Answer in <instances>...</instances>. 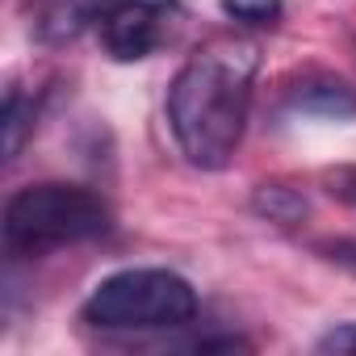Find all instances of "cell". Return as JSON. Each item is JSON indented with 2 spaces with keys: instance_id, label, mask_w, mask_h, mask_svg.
<instances>
[{
  "instance_id": "obj_1",
  "label": "cell",
  "mask_w": 356,
  "mask_h": 356,
  "mask_svg": "<svg viewBox=\"0 0 356 356\" xmlns=\"http://www.w3.org/2000/svg\"><path fill=\"white\" fill-rule=\"evenodd\" d=\"M256 72L260 51L252 42H210L176 72L168 88V130L193 168L218 172L239 151Z\"/></svg>"
},
{
  "instance_id": "obj_11",
  "label": "cell",
  "mask_w": 356,
  "mask_h": 356,
  "mask_svg": "<svg viewBox=\"0 0 356 356\" xmlns=\"http://www.w3.org/2000/svg\"><path fill=\"white\" fill-rule=\"evenodd\" d=\"M335 260H339V264H348V268L356 273V248H335Z\"/></svg>"
},
{
  "instance_id": "obj_3",
  "label": "cell",
  "mask_w": 356,
  "mask_h": 356,
  "mask_svg": "<svg viewBox=\"0 0 356 356\" xmlns=\"http://www.w3.org/2000/svg\"><path fill=\"white\" fill-rule=\"evenodd\" d=\"M80 314L101 331H176L197 318V289L172 268H118L97 281Z\"/></svg>"
},
{
  "instance_id": "obj_7",
  "label": "cell",
  "mask_w": 356,
  "mask_h": 356,
  "mask_svg": "<svg viewBox=\"0 0 356 356\" xmlns=\"http://www.w3.org/2000/svg\"><path fill=\"white\" fill-rule=\"evenodd\" d=\"M252 210L264 214L268 222H298V218L306 214V197H302L298 189L273 181V185H260V189L252 193Z\"/></svg>"
},
{
  "instance_id": "obj_9",
  "label": "cell",
  "mask_w": 356,
  "mask_h": 356,
  "mask_svg": "<svg viewBox=\"0 0 356 356\" xmlns=\"http://www.w3.org/2000/svg\"><path fill=\"white\" fill-rule=\"evenodd\" d=\"M314 348H318V352H352V356H356V323H339V327H331Z\"/></svg>"
},
{
  "instance_id": "obj_8",
  "label": "cell",
  "mask_w": 356,
  "mask_h": 356,
  "mask_svg": "<svg viewBox=\"0 0 356 356\" xmlns=\"http://www.w3.org/2000/svg\"><path fill=\"white\" fill-rule=\"evenodd\" d=\"M222 13L243 26H277L285 13V0H222Z\"/></svg>"
},
{
  "instance_id": "obj_5",
  "label": "cell",
  "mask_w": 356,
  "mask_h": 356,
  "mask_svg": "<svg viewBox=\"0 0 356 356\" xmlns=\"http://www.w3.org/2000/svg\"><path fill=\"white\" fill-rule=\"evenodd\" d=\"M285 101L293 113L323 118V122H352L356 118V88L343 76L331 72H306L285 88Z\"/></svg>"
},
{
  "instance_id": "obj_6",
  "label": "cell",
  "mask_w": 356,
  "mask_h": 356,
  "mask_svg": "<svg viewBox=\"0 0 356 356\" xmlns=\"http://www.w3.org/2000/svg\"><path fill=\"white\" fill-rule=\"evenodd\" d=\"M0 126H5V159H17L22 147H26V138H30V130H34V101L22 88H9Z\"/></svg>"
},
{
  "instance_id": "obj_4",
  "label": "cell",
  "mask_w": 356,
  "mask_h": 356,
  "mask_svg": "<svg viewBox=\"0 0 356 356\" xmlns=\"http://www.w3.org/2000/svg\"><path fill=\"white\" fill-rule=\"evenodd\" d=\"M185 17L181 0H109L97 13V38L109 59L138 63L172 47L185 30Z\"/></svg>"
},
{
  "instance_id": "obj_2",
  "label": "cell",
  "mask_w": 356,
  "mask_h": 356,
  "mask_svg": "<svg viewBox=\"0 0 356 356\" xmlns=\"http://www.w3.org/2000/svg\"><path fill=\"white\" fill-rule=\"evenodd\" d=\"M109 227H113L109 206L84 185H63V181L26 185L5 206L9 256H42L67 243L101 239L109 235Z\"/></svg>"
},
{
  "instance_id": "obj_10",
  "label": "cell",
  "mask_w": 356,
  "mask_h": 356,
  "mask_svg": "<svg viewBox=\"0 0 356 356\" xmlns=\"http://www.w3.org/2000/svg\"><path fill=\"white\" fill-rule=\"evenodd\" d=\"M327 185H331V193H335L339 202L356 206V168H339V172H331V176H327Z\"/></svg>"
}]
</instances>
